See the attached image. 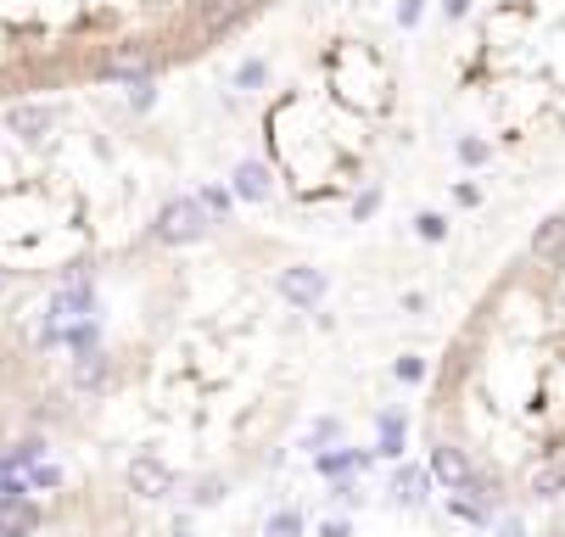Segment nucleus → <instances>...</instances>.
<instances>
[{
  "label": "nucleus",
  "mask_w": 565,
  "mask_h": 537,
  "mask_svg": "<svg viewBox=\"0 0 565 537\" xmlns=\"http://www.w3.org/2000/svg\"><path fill=\"white\" fill-rule=\"evenodd\" d=\"M269 179H274V174H269L263 163H247L242 174H235V190H242L247 202H263V197H269Z\"/></svg>",
  "instance_id": "nucleus-16"
},
{
  "label": "nucleus",
  "mask_w": 565,
  "mask_h": 537,
  "mask_svg": "<svg viewBox=\"0 0 565 537\" xmlns=\"http://www.w3.org/2000/svg\"><path fill=\"white\" fill-rule=\"evenodd\" d=\"M464 79L498 113L504 140L565 129V0H504L487 12Z\"/></svg>",
  "instance_id": "nucleus-2"
},
{
  "label": "nucleus",
  "mask_w": 565,
  "mask_h": 537,
  "mask_svg": "<svg viewBox=\"0 0 565 537\" xmlns=\"http://www.w3.org/2000/svg\"><path fill=\"white\" fill-rule=\"evenodd\" d=\"M202 230H208V219H202V202H185V197L163 202V213H157V224H152L157 247H197V241H202Z\"/></svg>",
  "instance_id": "nucleus-4"
},
{
  "label": "nucleus",
  "mask_w": 565,
  "mask_h": 537,
  "mask_svg": "<svg viewBox=\"0 0 565 537\" xmlns=\"http://www.w3.org/2000/svg\"><path fill=\"white\" fill-rule=\"evenodd\" d=\"M369 459H375L369 448H314V470H319L325 481H342V476H358V470H364Z\"/></svg>",
  "instance_id": "nucleus-9"
},
{
  "label": "nucleus",
  "mask_w": 565,
  "mask_h": 537,
  "mask_svg": "<svg viewBox=\"0 0 565 537\" xmlns=\"http://www.w3.org/2000/svg\"><path fill=\"white\" fill-rule=\"evenodd\" d=\"M319 537H353V521H348V515H331V521L319 526Z\"/></svg>",
  "instance_id": "nucleus-19"
},
{
  "label": "nucleus",
  "mask_w": 565,
  "mask_h": 537,
  "mask_svg": "<svg viewBox=\"0 0 565 537\" xmlns=\"http://www.w3.org/2000/svg\"><path fill=\"white\" fill-rule=\"evenodd\" d=\"M554 537H565V532H560V526H554Z\"/></svg>",
  "instance_id": "nucleus-23"
},
{
  "label": "nucleus",
  "mask_w": 565,
  "mask_h": 537,
  "mask_svg": "<svg viewBox=\"0 0 565 537\" xmlns=\"http://www.w3.org/2000/svg\"><path fill=\"white\" fill-rule=\"evenodd\" d=\"M107 386H113V353L102 348V341H90V348H79L68 359V393L96 398V393H107Z\"/></svg>",
  "instance_id": "nucleus-5"
},
{
  "label": "nucleus",
  "mask_w": 565,
  "mask_h": 537,
  "mask_svg": "<svg viewBox=\"0 0 565 537\" xmlns=\"http://www.w3.org/2000/svg\"><path fill=\"white\" fill-rule=\"evenodd\" d=\"M527 493H532V499H560V493H565V459H560V454H554V459H543V465L532 470Z\"/></svg>",
  "instance_id": "nucleus-12"
},
{
  "label": "nucleus",
  "mask_w": 565,
  "mask_h": 537,
  "mask_svg": "<svg viewBox=\"0 0 565 537\" xmlns=\"http://www.w3.org/2000/svg\"><path fill=\"white\" fill-rule=\"evenodd\" d=\"M123 487H129L140 504H168V499L179 493V470H174L163 454L140 448V454H129V465H123Z\"/></svg>",
  "instance_id": "nucleus-3"
},
{
  "label": "nucleus",
  "mask_w": 565,
  "mask_h": 537,
  "mask_svg": "<svg viewBox=\"0 0 565 537\" xmlns=\"http://www.w3.org/2000/svg\"><path fill=\"white\" fill-rule=\"evenodd\" d=\"M448 510H454L464 526H487V521H493V504H487V499H476V493H454V499H448Z\"/></svg>",
  "instance_id": "nucleus-15"
},
{
  "label": "nucleus",
  "mask_w": 565,
  "mask_h": 537,
  "mask_svg": "<svg viewBox=\"0 0 565 537\" xmlns=\"http://www.w3.org/2000/svg\"><path fill=\"white\" fill-rule=\"evenodd\" d=\"M45 526V510L28 499H0V537H34Z\"/></svg>",
  "instance_id": "nucleus-8"
},
{
  "label": "nucleus",
  "mask_w": 565,
  "mask_h": 537,
  "mask_svg": "<svg viewBox=\"0 0 565 537\" xmlns=\"http://www.w3.org/2000/svg\"><path fill=\"white\" fill-rule=\"evenodd\" d=\"M426 470H432V481H437V487H448V493L470 487V476H476V465H470V454H464L459 443H432Z\"/></svg>",
  "instance_id": "nucleus-7"
},
{
  "label": "nucleus",
  "mask_w": 565,
  "mask_h": 537,
  "mask_svg": "<svg viewBox=\"0 0 565 537\" xmlns=\"http://www.w3.org/2000/svg\"><path fill=\"white\" fill-rule=\"evenodd\" d=\"M432 470L426 465H398V476H392V499L398 504H409V510H420V504H426L432 499Z\"/></svg>",
  "instance_id": "nucleus-10"
},
{
  "label": "nucleus",
  "mask_w": 565,
  "mask_h": 537,
  "mask_svg": "<svg viewBox=\"0 0 565 537\" xmlns=\"http://www.w3.org/2000/svg\"><path fill=\"white\" fill-rule=\"evenodd\" d=\"M0 443H7V420H0Z\"/></svg>",
  "instance_id": "nucleus-22"
},
{
  "label": "nucleus",
  "mask_w": 565,
  "mask_h": 537,
  "mask_svg": "<svg viewBox=\"0 0 565 537\" xmlns=\"http://www.w3.org/2000/svg\"><path fill=\"white\" fill-rule=\"evenodd\" d=\"M274 0H0V102L84 84H146L185 68Z\"/></svg>",
  "instance_id": "nucleus-1"
},
{
  "label": "nucleus",
  "mask_w": 565,
  "mask_h": 537,
  "mask_svg": "<svg viewBox=\"0 0 565 537\" xmlns=\"http://www.w3.org/2000/svg\"><path fill=\"white\" fill-rule=\"evenodd\" d=\"M403 425H409V420H403V409H387V415H381V425H375V448H369V454L398 465V459L409 454V448H403Z\"/></svg>",
  "instance_id": "nucleus-11"
},
{
  "label": "nucleus",
  "mask_w": 565,
  "mask_h": 537,
  "mask_svg": "<svg viewBox=\"0 0 565 537\" xmlns=\"http://www.w3.org/2000/svg\"><path fill=\"white\" fill-rule=\"evenodd\" d=\"M398 381H426V364H420V359H398Z\"/></svg>",
  "instance_id": "nucleus-18"
},
{
  "label": "nucleus",
  "mask_w": 565,
  "mask_h": 537,
  "mask_svg": "<svg viewBox=\"0 0 565 537\" xmlns=\"http://www.w3.org/2000/svg\"><path fill=\"white\" fill-rule=\"evenodd\" d=\"M331 436L342 443V420H319V425H314V448H319V443H331Z\"/></svg>",
  "instance_id": "nucleus-17"
},
{
  "label": "nucleus",
  "mask_w": 565,
  "mask_h": 537,
  "mask_svg": "<svg viewBox=\"0 0 565 537\" xmlns=\"http://www.w3.org/2000/svg\"><path fill=\"white\" fill-rule=\"evenodd\" d=\"M185 499H191V510H219V504L229 499V481H224V476H197V487H191Z\"/></svg>",
  "instance_id": "nucleus-13"
},
{
  "label": "nucleus",
  "mask_w": 565,
  "mask_h": 537,
  "mask_svg": "<svg viewBox=\"0 0 565 537\" xmlns=\"http://www.w3.org/2000/svg\"><path fill=\"white\" fill-rule=\"evenodd\" d=\"M174 537H191V521H185V515L174 521Z\"/></svg>",
  "instance_id": "nucleus-21"
},
{
  "label": "nucleus",
  "mask_w": 565,
  "mask_h": 537,
  "mask_svg": "<svg viewBox=\"0 0 565 537\" xmlns=\"http://www.w3.org/2000/svg\"><path fill=\"white\" fill-rule=\"evenodd\" d=\"M303 532H308V521H303L297 504H280V510L263 521V537H303Z\"/></svg>",
  "instance_id": "nucleus-14"
},
{
  "label": "nucleus",
  "mask_w": 565,
  "mask_h": 537,
  "mask_svg": "<svg viewBox=\"0 0 565 537\" xmlns=\"http://www.w3.org/2000/svg\"><path fill=\"white\" fill-rule=\"evenodd\" d=\"M498 537H527V532H521V521H504V526H498Z\"/></svg>",
  "instance_id": "nucleus-20"
},
{
  "label": "nucleus",
  "mask_w": 565,
  "mask_h": 537,
  "mask_svg": "<svg viewBox=\"0 0 565 537\" xmlns=\"http://www.w3.org/2000/svg\"><path fill=\"white\" fill-rule=\"evenodd\" d=\"M274 291L292 303V314H314V308L325 303V275L308 269V264H292V269L274 275Z\"/></svg>",
  "instance_id": "nucleus-6"
}]
</instances>
